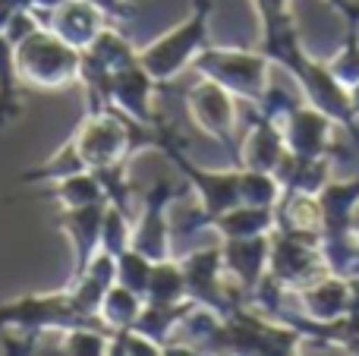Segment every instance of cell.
Segmentation results:
<instances>
[{
	"label": "cell",
	"mask_w": 359,
	"mask_h": 356,
	"mask_svg": "<svg viewBox=\"0 0 359 356\" xmlns=\"http://www.w3.org/2000/svg\"><path fill=\"white\" fill-rule=\"evenodd\" d=\"M268 252H271V246H268V240L259 233V237L230 240V243L221 249V256H224V265L240 278L243 287L255 290L262 281V268L268 265Z\"/></svg>",
	"instance_id": "5"
},
{
	"label": "cell",
	"mask_w": 359,
	"mask_h": 356,
	"mask_svg": "<svg viewBox=\"0 0 359 356\" xmlns=\"http://www.w3.org/2000/svg\"><path fill=\"white\" fill-rule=\"evenodd\" d=\"M350 101H353V114L359 117V85L353 88V92H350Z\"/></svg>",
	"instance_id": "12"
},
{
	"label": "cell",
	"mask_w": 359,
	"mask_h": 356,
	"mask_svg": "<svg viewBox=\"0 0 359 356\" xmlns=\"http://www.w3.org/2000/svg\"><path fill=\"white\" fill-rule=\"evenodd\" d=\"M215 227L221 233H227V240L259 237V233L271 231L274 218H271V208L243 205V208H230V212H224L221 218H215Z\"/></svg>",
	"instance_id": "9"
},
{
	"label": "cell",
	"mask_w": 359,
	"mask_h": 356,
	"mask_svg": "<svg viewBox=\"0 0 359 356\" xmlns=\"http://www.w3.org/2000/svg\"><path fill=\"white\" fill-rule=\"evenodd\" d=\"M76 63H79L76 50L48 35H29L19 48V73H25L38 85H57L69 79L76 73Z\"/></svg>",
	"instance_id": "3"
},
{
	"label": "cell",
	"mask_w": 359,
	"mask_h": 356,
	"mask_svg": "<svg viewBox=\"0 0 359 356\" xmlns=\"http://www.w3.org/2000/svg\"><path fill=\"white\" fill-rule=\"evenodd\" d=\"M196 120L205 126L208 132H215L217 139L230 142V126H233V104H230V95L224 85L208 82V85L196 88L189 98Z\"/></svg>",
	"instance_id": "7"
},
{
	"label": "cell",
	"mask_w": 359,
	"mask_h": 356,
	"mask_svg": "<svg viewBox=\"0 0 359 356\" xmlns=\"http://www.w3.org/2000/svg\"><path fill=\"white\" fill-rule=\"evenodd\" d=\"M284 155H287V145H284V132L278 130V123L268 120L265 114L255 117V130L246 142V151H243V167L274 174V167L280 164Z\"/></svg>",
	"instance_id": "8"
},
{
	"label": "cell",
	"mask_w": 359,
	"mask_h": 356,
	"mask_svg": "<svg viewBox=\"0 0 359 356\" xmlns=\"http://www.w3.org/2000/svg\"><path fill=\"white\" fill-rule=\"evenodd\" d=\"M328 69L334 73V79L341 82L344 88H353L359 85V38H356V25H350V35L344 41V50L328 63Z\"/></svg>",
	"instance_id": "10"
},
{
	"label": "cell",
	"mask_w": 359,
	"mask_h": 356,
	"mask_svg": "<svg viewBox=\"0 0 359 356\" xmlns=\"http://www.w3.org/2000/svg\"><path fill=\"white\" fill-rule=\"evenodd\" d=\"M211 13V0H196V13L186 25H180L174 35L158 41L151 50L142 54V67L149 69L151 79H170L186 60L196 57V50L205 44V22Z\"/></svg>",
	"instance_id": "2"
},
{
	"label": "cell",
	"mask_w": 359,
	"mask_h": 356,
	"mask_svg": "<svg viewBox=\"0 0 359 356\" xmlns=\"http://www.w3.org/2000/svg\"><path fill=\"white\" fill-rule=\"evenodd\" d=\"M280 132H284L287 151L297 158H322L328 151H334V145L328 142L331 117L322 114L318 107H293L280 120Z\"/></svg>",
	"instance_id": "4"
},
{
	"label": "cell",
	"mask_w": 359,
	"mask_h": 356,
	"mask_svg": "<svg viewBox=\"0 0 359 356\" xmlns=\"http://www.w3.org/2000/svg\"><path fill=\"white\" fill-rule=\"evenodd\" d=\"M328 4L334 6L341 16H347L350 25H359V4H356V0H328Z\"/></svg>",
	"instance_id": "11"
},
{
	"label": "cell",
	"mask_w": 359,
	"mask_h": 356,
	"mask_svg": "<svg viewBox=\"0 0 359 356\" xmlns=\"http://www.w3.org/2000/svg\"><path fill=\"white\" fill-rule=\"evenodd\" d=\"M303 306L312 322H334L347 315L350 309V281L347 278H318L309 287H303Z\"/></svg>",
	"instance_id": "6"
},
{
	"label": "cell",
	"mask_w": 359,
	"mask_h": 356,
	"mask_svg": "<svg viewBox=\"0 0 359 356\" xmlns=\"http://www.w3.org/2000/svg\"><path fill=\"white\" fill-rule=\"evenodd\" d=\"M196 67L208 76L211 82L224 85L227 92L243 95V98L262 101L265 95V54H236V50H205L196 60Z\"/></svg>",
	"instance_id": "1"
}]
</instances>
